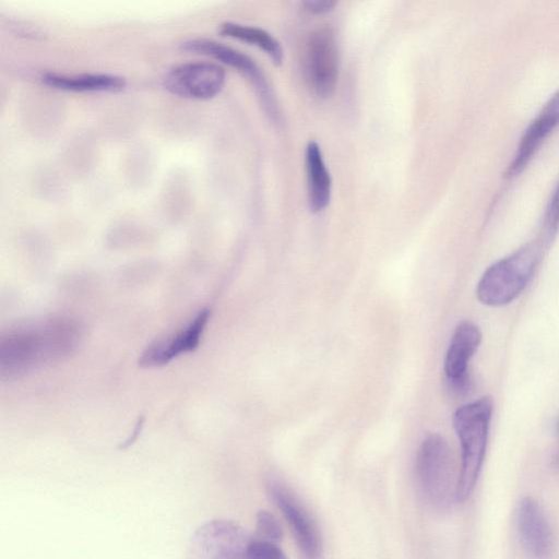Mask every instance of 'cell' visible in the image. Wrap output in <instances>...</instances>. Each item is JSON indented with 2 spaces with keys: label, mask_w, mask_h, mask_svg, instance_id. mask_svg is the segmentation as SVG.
<instances>
[{
  "label": "cell",
  "mask_w": 559,
  "mask_h": 559,
  "mask_svg": "<svg viewBox=\"0 0 559 559\" xmlns=\"http://www.w3.org/2000/svg\"><path fill=\"white\" fill-rule=\"evenodd\" d=\"M80 337V329L69 320L9 332L0 341L1 378L11 380L71 355Z\"/></svg>",
  "instance_id": "obj_1"
},
{
  "label": "cell",
  "mask_w": 559,
  "mask_h": 559,
  "mask_svg": "<svg viewBox=\"0 0 559 559\" xmlns=\"http://www.w3.org/2000/svg\"><path fill=\"white\" fill-rule=\"evenodd\" d=\"M493 403L483 396L460 406L453 416V426L461 443V468L457 477L456 500L464 501L472 493L486 454L489 424Z\"/></svg>",
  "instance_id": "obj_2"
},
{
  "label": "cell",
  "mask_w": 559,
  "mask_h": 559,
  "mask_svg": "<svg viewBox=\"0 0 559 559\" xmlns=\"http://www.w3.org/2000/svg\"><path fill=\"white\" fill-rule=\"evenodd\" d=\"M540 259V246L531 242L495 262L478 282L476 288L478 300L490 307L511 302L531 281Z\"/></svg>",
  "instance_id": "obj_3"
},
{
  "label": "cell",
  "mask_w": 559,
  "mask_h": 559,
  "mask_svg": "<svg viewBox=\"0 0 559 559\" xmlns=\"http://www.w3.org/2000/svg\"><path fill=\"white\" fill-rule=\"evenodd\" d=\"M415 473L425 499L435 508H448L456 498L453 460L447 440L439 433H429L421 441Z\"/></svg>",
  "instance_id": "obj_4"
},
{
  "label": "cell",
  "mask_w": 559,
  "mask_h": 559,
  "mask_svg": "<svg viewBox=\"0 0 559 559\" xmlns=\"http://www.w3.org/2000/svg\"><path fill=\"white\" fill-rule=\"evenodd\" d=\"M340 72V51L331 27L316 29L308 39L305 55V75L312 92L329 98L335 91Z\"/></svg>",
  "instance_id": "obj_5"
},
{
  "label": "cell",
  "mask_w": 559,
  "mask_h": 559,
  "mask_svg": "<svg viewBox=\"0 0 559 559\" xmlns=\"http://www.w3.org/2000/svg\"><path fill=\"white\" fill-rule=\"evenodd\" d=\"M266 490L286 519L295 540L307 558H318L322 551L319 527L307 508L292 490L276 477L266 478Z\"/></svg>",
  "instance_id": "obj_6"
},
{
  "label": "cell",
  "mask_w": 559,
  "mask_h": 559,
  "mask_svg": "<svg viewBox=\"0 0 559 559\" xmlns=\"http://www.w3.org/2000/svg\"><path fill=\"white\" fill-rule=\"evenodd\" d=\"M182 49L212 57L243 73L253 84L267 116L275 122L280 119V109L273 90L260 67L249 56L204 38L188 40L182 44Z\"/></svg>",
  "instance_id": "obj_7"
},
{
  "label": "cell",
  "mask_w": 559,
  "mask_h": 559,
  "mask_svg": "<svg viewBox=\"0 0 559 559\" xmlns=\"http://www.w3.org/2000/svg\"><path fill=\"white\" fill-rule=\"evenodd\" d=\"M253 536L237 523L211 521L201 526L192 539V550L205 558H247Z\"/></svg>",
  "instance_id": "obj_8"
},
{
  "label": "cell",
  "mask_w": 559,
  "mask_h": 559,
  "mask_svg": "<svg viewBox=\"0 0 559 559\" xmlns=\"http://www.w3.org/2000/svg\"><path fill=\"white\" fill-rule=\"evenodd\" d=\"M225 71L212 62H188L169 70L164 78L165 88L180 97L210 99L225 84Z\"/></svg>",
  "instance_id": "obj_9"
},
{
  "label": "cell",
  "mask_w": 559,
  "mask_h": 559,
  "mask_svg": "<svg viewBox=\"0 0 559 559\" xmlns=\"http://www.w3.org/2000/svg\"><path fill=\"white\" fill-rule=\"evenodd\" d=\"M210 316L207 308L202 309L180 332L148 345L139 357V366L160 367L181 354L193 352L200 344Z\"/></svg>",
  "instance_id": "obj_10"
},
{
  "label": "cell",
  "mask_w": 559,
  "mask_h": 559,
  "mask_svg": "<svg viewBox=\"0 0 559 559\" xmlns=\"http://www.w3.org/2000/svg\"><path fill=\"white\" fill-rule=\"evenodd\" d=\"M515 527L520 543L532 557L549 556L554 535L539 504L531 497L522 498L515 508Z\"/></svg>",
  "instance_id": "obj_11"
},
{
  "label": "cell",
  "mask_w": 559,
  "mask_h": 559,
  "mask_svg": "<svg viewBox=\"0 0 559 559\" xmlns=\"http://www.w3.org/2000/svg\"><path fill=\"white\" fill-rule=\"evenodd\" d=\"M559 126V91L545 104L530 123L508 170V177L518 176L527 166L544 140Z\"/></svg>",
  "instance_id": "obj_12"
},
{
  "label": "cell",
  "mask_w": 559,
  "mask_h": 559,
  "mask_svg": "<svg viewBox=\"0 0 559 559\" xmlns=\"http://www.w3.org/2000/svg\"><path fill=\"white\" fill-rule=\"evenodd\" d=\"M481 342L479 328L463 321L455 328L444 357V373L448 380L466 376L468 362Z\"/></svg>",
  "instance_id": "obj_13"
},
{
  "label": "cell",
  "mask_w": 559,
  "mask_h": 559,
  "mask_svg": "<svg viewBox=\"0 0 559 559\" xmlns=\"http://www.w3.org/2000/svg\"><path fill=\"white\" fill-rule=\"evenodd\" d=\"M306 173L309 206L312 212L323 211L331 199V177L323 162L320 146L311 141L306 148Z\"/></svg>",
  "instance_id": "obj_14"
},
{
  "label": "cell",
  "mask_w": 559,
  "mask_h": 559,
  "mask_svg": "<svg viewBox=\"0 0 559 559\" xmlns=\"http://www.w3.org/2000/svg\"><path fill=\"white\" fill-rule=\"evenodd\" d=\"M43 83L68 92H117L124 87L122 78L112 74H56L47 73Z\"/></svg>",
  "instance_id": "obj_15"
},
{
  "label": "cell",
  "mask_w": 559,
  "mask_h": 559,
  "mask_svg": "<svg viewBox=\"0 0 559 559\" xmlns=\"http://www.w3.org/2000/svg\"><path fill=\"white\" fill-rule=\"evenodd\" d=\"M219 33L224 36L260 48L270 57L275 66H281L283 63L284 51L280 41L265 29L234 22H226L221 25Z\"/></svg>",
  "instance_id": "obj_16"
},
{
  "label": "cell",
  "mask_w": 559,
  "mask_h": 559,
  "mask_svg": "<svg viewBox=\"0 0 559 559\" xmlns=\"http://www.w3.org/2000/svg\"><path fill=\"white\" fill-rule=\"evenodd\" d=\"M257 533L262 539L278 543L283 538V530L277 519L269 511L261 510L255 515Z\"/></svg>",
  "instance_id": "obj_17"
},
{
  "label": "cell",
  "mask_w": 559,
  "mask_h": 559,
  "mask_svg": "<svg viewBox=\"0 0 559 559\" xmlns=\"http://www.w3.org/2000/svg\"><path fill=\"white\" fill-rule=\"evenodd\" d=\"M247 558L250 559H283L285 554L277 543L265 539H257L251 542L248 548Z\"/></svg>",
  "instance_id": "obj_18"
},
{
  "label": "cell",
  "mask_w": 559,
  "mask_h": 559,
  "mask_svg": "<svg viewBox=\"0 0 559 559\" xmlns=\"http://www.w3.org/2000/svg\"><path fill=\"white\" fill-rule=\"evenodd\" d=\"M559 229V185L554 191L544 217V231L547 241H551Z\"/></svg>",
  "instance_id": "obj_19"
},
{
  "label": "cell",
  "mask_w": 559,
  "mask_h": 559,
  "mask_svg": "<svg viewBox=\"0 0 559 559\" xmlns=\"http://www.w3.org/2000/svg\"><path fill=\"white\" fill-rule=\"evenodd\" d=\"M338 0H301L302 8L312 14H324L332 11Z\"/></svg>",
  "instance_id": "obj_20"
},
{
  "label": "cell",
  "mask_w": 559,
  "mask_h": 559,
  "mask_svg": "<svg viewBox=\"0 0 559 559\" xmlns=\"http://www.w3.org/2000/svg\"><path fill=\"white\" fill-rule=\"evenodd\" d=\"M143 423H144V417L141 416L135 424L132 435L129 436V438L120 445V448H127V447L131 445L136 440L138 436L140 435V431L142 429Z\"/></svg>",
  "instance_id": "obj_21"
},
{
  "label": "cell",
  "mask_w": 559,
  "mask_h": 559,
  "mask_svg": "<svg viewBox=\"0 0 559 559\" xmlns=\"http://www.w3.org/2000/svg\"><path fill=\"white\" fill-rule=\"evenodd\" d=\"M555 463H556L557 467L559 468V453H558V454H557V456H556V461H555Z\"/></svg>",
  "instance_id": "obj_22"
},
{
  "label": "cell",
  "mask_w": 559,
  "mask_h": 559,
  "mask_svg": "<svg viewBox=\"0 0 559 559\" xmlns=\"http://www.w3.org/2000/svg\"><path fill=\"white\" fill-rule=\"evenodd\" d=\"M558 431H559V423H558Z\"/></svg>",
  "instance_id": "obj_23"
}]
</instances>
